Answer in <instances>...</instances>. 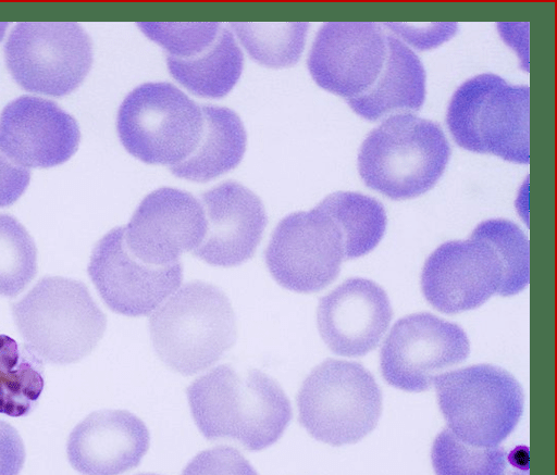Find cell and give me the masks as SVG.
Returning a JSON list of instances; mask_svg holds the SVG:
<instances>
[{
    "label": "cell",
    "mask_w": 557,
    "mask_h": 475,
    "mask_svg": "<svg viewBox=\"0 0 557 475\" xmlns=\"http://www.w3.org/2000/svg\"><path fill=\"white\" fill-rule=\"evenodd\" d=\"M312 78L374 121L421 108L425 72L414 52L377 23L334 22L318 32L308 58Z\"/></svg>",
    "instance_id": "6da1fadb"
},
{
    "label": "cell",
    "mask_w": 557,
    "mask_h": 475,
    "mask_svg": "<svg viewBox=\"0 0 557 475\" xmlns=\"http://www.w3.org/2000/svg\"><path fill=\"white\" fill-rule=\"evenodd\" d=\"M529 241L512 222L480 223L466 240L441 245L421 275L425 299L444 313L472 310L494 293L511 296L529 282Z\"/></svg>",
    "instance_id": "7a4b0ae2"
},
{
    "label": "cell",
    "mask_w": 557,
    "mask_h": 475,
    "mask_svg": "<svg viewBox=\"0 0 557 475\" xmlns=\"http://www.w3.org/2000/svg\"><path fill=\"white\" fill-rule=\"evenodd\" d=\"M193 418L208 440H233L247 450L272 446L292 418L275 379L258 370L219 365L186 389Z\"/></svg>",
    "instance_id": "3957f363"
},
{
    "label": "cell",
    "mask_w": 557,
    "mask_h": 475,
    "mask_svg": "<svg viewBox=\"0 0 557 475\" xmlns=\"http://www.w3.org/2000/svg\"><path fill=\"white\" fill-rule=\"evenodd\" d=\"M154 351L171 370L199 373L216 363L236 341V318L226 295L194 280L182 286L149 318Z\"/></svg>",
    "instance_id": "277c9868"
},
{
    "label": "cell",
    "mask_w": 557,
    "mask_h": 475,
    "mask_svg": "<svg viewBox=\"0 0 557 475\" xmlns=\"http://www.w3.org/2000/svg\"><path fill=\"white\" fill-rule=\"evenodd\" d=\"M449 155V143L436 123L399 112L388 115L363 140L358 168L368 187L403 200L432 188Z\"/></svg>",
    "instance_id": "5b68a950"
},
{
    "label": "cell",
    "mask_w": 557,
    "mask_h": 475,
    "mask_svg": "<svg viewBox=\"0 0 557 475\" xmlns=\"http://www.w3.org/2000/svg\"><path fill=\"white\" fill-rule=\"evenodd\" d=\"M12 315L25 345L41 361L54 364L86 357L107 325L85 284L61 276L41 278L12 304Z\"/></svg>",
    "instance_id": "8992f818"
},
{
    "label": "cell",
    "mask_w": 557,
    "mask_h": 475,
    "mask_svg": "<svg viewBox=\"0 0 557 475\" xmlns=\"http://www.w3.org/2000/svg\"><path fill=\"white\" fill-rule=\"evenodd\" d=\"M447 126L463 149L492 153L504 160L528 163L530 159V91L510 85L495 74H480L453 95Z\"/></svg>",
    "instance_id": "52a82bcc"
},
{
    "label": "cell",
    "mask_w": 557,
    "mask_h": 475,
    "mask_svg": "<svg viewBox=\"0 0 557 475\" xmlns=\"http://www.w3.org/2000/svg\"><path fill=\"white\" fill-rule=\"evenodd\" d=\"M299 422L331 446L359 441L376 425L382 395L361 364L329 359L306 377L297 396Z\"/></svg>",
    "instance_id": "ba28073f"
},
{
    "label": "cell",
    "mask_w": 557,
    "mask_h": 475,
    "mask_svg": "<svg viewBox=\"0 0 557 475\" xmlns=\"http://www.w3.org/2000/svg\"><path fill=\"white\" fill-rule=\"evenodd\" d=\"M433 383L448 429L470 446L497 447L522 414L521 387L500 367L472 365L442 373Z\"/></svg>",
    "instance_id": "9c48e42d"
},
{
    "label": "cell",
    "mask_w": 557,
    "mask_h": 475,
    "mask_svg": "<svg viewBox=\"0 0 557 475\" xmlns=\"http://www.w3.org/2000/svg\"><path fill=\"white\" fill-rule=\"evenodd\" d=\"M202 109L169 83H146L122 102L116 127L124 148L150 164L175 166L194 151Z\"/></svg>",
    "instance_id": "30bf717a"
},
{
    "label": "cell",
    "mask_w": 557,
    "mask_h": 475,
    "mask_svg": "<svg viewBox=\"0 0 557 475\" xmlns=\"http://www.w3.org/2000/svg\"><path fill=\"white\" fill-rule=\"evenodd\" d=\"M272 277L282 287L302 293L330 285L346 259L345 232L322 200L308 212L280 221L264 253Z\"/></svg>",
    "instance_id": "8fae6325"
},
{
    "label": "cell",
    "mask_w": 557,
    "mask_h": 475,
    "mask_svg": "<svg viewBox=\"0 0 557 475\" xmlns=\"http://www.w3.org/2000/svg\"><path fill=\"white\" fill-rule=\"evenodd\" d=\"M4 58L21 87L61 97L86 77L92 47L89 36L76 23H20L7 40Z\"/></svg>",
    "instance_id": "7c38bea8"
},
{
    "label": "cell",
    "mask_w": 557,
    "mask_h": 475,
    "mask_svg": "<svg viewBox=\"0 0 557 475\" xmlns=\"http://www.w3.org/2000/svg\"><path fill=\"white\" fill-rule=\"evenodd\" d=\"M468 354L469 340L461 327L430 313H416L392 327L381 349L380 365L389 385L418 392Z\"/></svg>",
    "instance_id": "4fadbf2b"
},
{
    "label": "cell",
    "mask_w": 557,
    "mask_h": 475,
    "mask_svg": "<svg viewBox=\"0 0 557 475\" xmlns=\"http://www.w3.org/2000/svg\"><path fill=\"white\" fill-rule=\"evenodd\" d=\"M88 274L104 303L126 316H143L172 296L183 279V265L147 264L127 248L124 227L104 235L92 250Z\"/></svg>",
    "instance_id": "5bb4252c"
},
{
    "label": "cell",
    "mask_w": 557,
    "mask_h": 475,
    "mask_svg": "<svg viewBox=\"0 0 557 475\" xmlns=\"http://www.w3.org/2000/svg\"><path fill=\"white\" fill-rule=\"evenodd\" d=\"M207 228L201 202L191 193L162 187L146 196L124 227L129 251L140 261L166 266L194 251Z\"/></svg>",
    "instance_id": "9a60e30c"
},
{
    "label": "cell",
    "mask_w": 557,
    "mask_h": 475,
    "mask_svg": "<svg viewBox=\"0 0 557 475\" xmlns=\"http://www.w3.org/2000/svg\"><path fill=\"white\" fill-rule=\"evenodd\" d=\"M76 121L54 102L22 96L0 116V148L16 163L51 167L64 163L79 143Z\"/></svg>",
    "instance_id": "2e32d148"
},
{
    "label": "cell",
    "mask_w": 557,
    "mask_h": 475,
    "mask_svg": "<svg viewBox=\"0 0 557 475\" xmlns=\"http://www.w3.org/2000/svg\"><path fill=\"white\" fill-rule=\"evenodd\" d=\"M201 204L207 228L194 255L223 267L250 259L268 221L259 197L236 182H225L203 192Z\"/></svg>",
    "instance_id": "e0dca14e"
},
{
    "label": "cell",
    "mask_w": 557,
    "mask_h": 475,
    "mask_svg": "<svg viewBox=\"0 0 557 475\" xmlns=\"http://www.w3.org/2000/svg\"><path fill=\"white\" fill-rule=\"evenodd\" d=\"M392 318L386 292L366 278H349L320 299L319 333L336 354L359 357L380 342Z\"/></svg>",
    "instance_id": "ac0fdd59"
},
{
    "label": "cell",
    "mask_w": 557,
    "mask_h": 475,
    "mask_svg": "<svg viewBox=\"0 0 557 475\" xmlns=\"http://www.w3.org/2000/svg\"><path fill=\"white\" fill-rule=\"evenodd\" d=\"M149 432L124 410H101L85 417L69 436L67 459L83 475H121L134 468L149 448Z\"/></svg>",
    "instance_id": "d6986e66"
},
{
    "label": "cell",
    "mask_w": 557,
    "mask_h": 475,
    "mask_svg": "<svg viewBox=\"0 0 557 475\" xmlns=\"http://www.w3.org/2000/svg\"><path fill=\"white\" fill-rule=\"evenodd\" d=\"M199 140L189 157L170 167L181 178L208 182L238 165L246 149V132L238 115L224 107L202 105Z\"/></svg>",
    "instance_id": "ffe728a7"
},
{
    "label": "cell",
    "mask_w": 557,
    "mask_h": 475,
    "mask_svg": "<svg viewBox=\"0 0 557 475\" xmlns=\"http://www.w3.org/2000/svg\"><path fill=\"white\" fill-rule=\"evenodd\" d=\"M172 76L191 92L208 98L225 96L237 83L244 64L243 53L225 26L215 39L188 58L166 55Z\"/></svg>",
    "instance_id": "44dd1931"
},
{
    "label": "cell",
    "mask_w": 557,
    "mask_h": 475,
    "mask_svg": "<svg viewBox=\"0 0 557 475\" xmlns=\"http://www.w3.org/2000/svg\"><path fill=\"white\" fill-rule=\"evenodd\" d=\"M44 386L42 361L26 345L0 335V414L27 415Z\"/></svg>",
    "instance_id": "7402d4cb"
},
{
    "label": "cell",
    "mask_w": 557,
    "mask_h": 475,
    "mask_svg": "<svg viewBox=\"0 0 557 475\" xmlns=\"http://www.w3.org/2000/svg\"><path fill=\"white\" fill-rule=\"evenodd\" d=\"M346 236V259L361 257L379 243L386 227L383 205L359 192L337 191L323 199Z\"/></svg>",
    "instance_id": "603a6c76"
},
{
    "label": "cell",
    "mask_w": 557,
    "mask_h": 475,
    "mask_svg": "<svg viewBox=\"0 0 557 475\" xmlns=\"http://www.w3.org/2000/svg\"><path fill=\"white\" fill-rule=\"evenodd\" d=\"M250 57L271 67L295 64L305 46L307 23H232Z\"/></svg>",
    "instance_id": "cb8c5ba5"
},
{
    "label": "cell",
    "mask_w": 557,
    "mask_h": 475,
    "mask_svg": "<svg viewBox=\"0 0 557 475\" xmlns=\"http://www.w3.org/2000/svg\"><path fill=\"white\" fill-rule=\"evenodd\" d=\"M37 273L36 245L13 216L0 214V296L15 297Z\"/></svg>",
    "instance_id": "d4e9b609"
},
{
    "label": "cell",
    "mask_w": 557,
    "mask_h": 475,
    "mask_svg": "<svg viewBox=\"0 0 557 475\" xmlns=\"http://www.w3.org/2000/svg\"><path fill=\"white\" fill-rule=\"evenodd\" d=\"M431 457L436 475H504L506 470L503 448L470 446L448 428L435 438Z\"/></svg>",
    "instance_id": "484cf974"
},
{
    "label": "cell",
    "mask_w": 557,
    "mask_h": 475,
    "mask_svg": "<svg viewBox=\"0 0 557 475\" xmlns=\"http://www.w3.org/2000/svg\"><path fill=\"white\" fill-rule=\"evenodd\" d=\"M151 40L161 45L166 55L188 58L210 45L218 36L220 23H139Z\"/></svg>",
    "instance_id": "4316f807"
},
{
    "label": "cell",
    "mask_w": 557,
    "mask_h": 475,
    "mask_svg": "<svg viewBox=\"0 0 557 475\" xmlns=\"http://www.w3.org/2000/svg\"><path fill=\"white\" fill-rule=\"evenodd\" d=\"M181 475H258L249 461L236 449L219 446L199 452Z\"/></svg>",
    "instance_id": "83f0119b"
},
{
    "label": "cell",
    "mask_w": 557,
    "mask_h": 475,
    "mask_svg": "<svg viewBox=\"0 0 557 475\" xmlns=\"http://www.w3.org/2000/svg\"><path fill=\"white\" fill-rule=\"evenodd\" d=\"M29 168L16 163L0 148V207L14 203L29 184Z\"/></svg>",
    "instance_id": "f1b7e54d"
},
{
    "label": "cell",
    "mask_w": 557,
    "mask_h": 475,
    "mask_svg": "<svg viewBox=\"0 0 557 475\" xmlns=\"http://www.w3.org/2000/svg\"><path fill=\"white\" fill-rule=\"evenodd\" d=\"M25 460V450L16 429L0 420V475H18Z\"/></svg>",
    "instance_id": "f546056e"
},
{
    "label": "cell",
    "mask_w": 557,
    "mask_h": 475,
    "mask_svg": "<svg viewBox=\"0 0 557 475\" xmlns=\"http://www.w3.org/2000/svg\"><path fill=\"white\" fill-rule=\"evenodd\" d=\"M138 475H158V474H138Z\"/></svg>",
    "instance_id": "4dcf8cb0"
}]
</instances>
